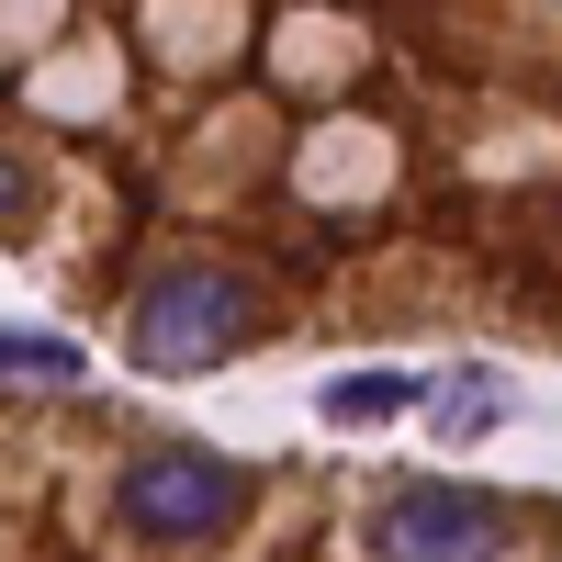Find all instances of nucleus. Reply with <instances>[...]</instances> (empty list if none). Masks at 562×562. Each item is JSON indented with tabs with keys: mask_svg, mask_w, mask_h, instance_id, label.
Listing matches in <instances>:
<instances>
[{
	"mask_svg": "<svg viewBox=\"0 0 562 562\" xmlns=\"http://www.w3.org/2000/svg\"><path fill=\"white\" fill-rule=\"evenodd\" d=\"M416 405H428L439 439H495L506 405H518V383H506V371H450V383H416Z\"/></svg>",
	"mask_w": 562,
	"mask_h": 562,
	"instance_id": "20e7f679",
	"label": "nucleus"
},
{
	"mask_svg": "<svg viewBox=\"0 0 562 562\" xmlns=\"http://www.w3.org/2000/svg\"><path fill=\"white\" fill-rule=\"evenodd\" d=\"M23 203H34V180H23V169H12V158H0V225H12V214H23Z\"/></svg>",
	"mask_w": 562,
	"mask_h": 562,
	"instance_id": "0eeeda50",
	"label": "nucleus"
},
{
	"mask_svg": "<svg viewBox=\"0 0 562 562\" xmlns=\"http://www.w3.org/2000/svg\"><path fill=\"white\" fill-rule=\"evenodd\" d=\"M248 338H259V293L237 270H158L135 293V371H158V383H192Z\"/></svg>",
	"mask_w": 562,
	"mask_h": 562,
	"instance_id": "f257e3e1",
	"label": "nucleus"
},
{
	"mask_svg": "<svg viewBox=\"0 0 562 562\" xmlns=\"http://www.w3.org/2000/svg\"><path fill=\"white\" fill-rule=\"evenodd\" d=\"M0 371L12 383H79V338H57V326H0Z\"/></svg>",
	"mask_w": 562,
	"mask_h": 562,
	"instance_id": "423d86ee",
	"label": "nucleus"
},
{
	"mask_svg": "<svg viewBox=\"0 0 562 562\" xmlns=\"http://www.w3.org/2000/svg\"><path fill=\"white\" fill-rule=\"evenodd\" d=\"M518 506L484 484H394L371 506V551L383 562H506Z\"/></svg>",
	"mask_w": 562,
	"mask_h": 562,
	"instance_id": "f03ea898",
	"label": "nucleus"
},
{
	"mask_svg": "<svg viewBox=\"0 0 562 562\" xmlns=\"http://www.w3.org/2000/svg\"><path fill=\"white\" fill-rule=\"evenodd\" d=\"M237 506H248V473L214 450H147L124 473V529H147V540H225Z\"/></svg>",
	"mask_w": 562,
	"mask_h": 562,
	"instance_id": "7ed1b4c3",
	"label": "nucleus"
},
{
	"mask_svg": "<svg viewBox=\"0 0 562 562\" xmlns=\"http://www.w3.org/2000/svg\"><path fill=\"white\" fill-rule=\"evenodd\" d=\"M416 405V371H349V383H326V416L338 428H394Z\"/></svg>",
	"mask_w": 562,
	"mask_h": 562,
	"instance_id": "39448f33",
	"label": "nucleus"
}]
</instances>
